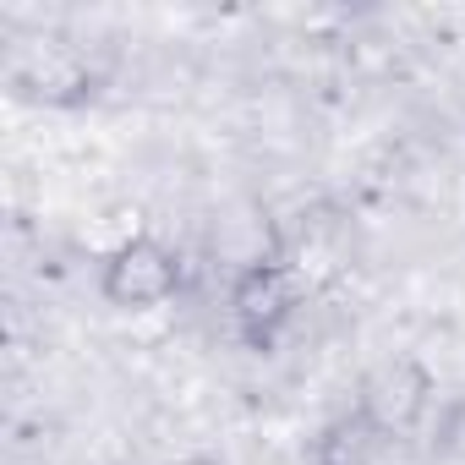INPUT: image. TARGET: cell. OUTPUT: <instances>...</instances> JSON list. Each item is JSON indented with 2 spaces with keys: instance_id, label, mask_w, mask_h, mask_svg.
Listing matches in <instances>:
<instances>
[{
  "instance_id": "6da1fadb",
  "label": "cell",
  "mask_w": 465,
  "mask_h": 465,
  "mask_svg": "<svg viewBox=\"0 0 465 465\" xmlns=\"http://www.w3.org/2000/svg\"><path fill=\"white\" fill-rule=\"evenodd\" d=\"M12 88L34 104H50V110H83L99 99L104 77L99 66L77 50V45H61V39H39V45H23L6 66Z\"/></svg>"
},
{
  "instance_id": "7a4b0ae2",
  "label": "cell",
  "mask_w": 465,
  "mask_h": 465,
  "mask_svg": "<svg viewBox=\"0 0 465 465\" xmlns=\"http://www.w3.org/2000/svg\"><path fill=\"white\" fill-rule=\"evenodd\" d=\"M302 307V274L280 258H258L230 280V323L252 351H269Z\"/></svg>"
},
{
  "instance_id": "3957f363",
  "label": "cell",
  "mask_w": 465,
  "mask_h": 465,
  "mask_svg": "<svg viewBox=\"0 0 465 465\" xmlns=\"http://www.w3.org/2000/svg\"><path fill=\"white\" fill-rule=\"evenodd\" d=\"M186 280V263L175 258V247H164L159 236H132L121 242L104 269H99V296L121 312H148L159 302H170Z\"/></svg>"
},
{
  "instance_id": "277c9868",
  "label": "cell",
  "mask_w": 465,
  "mask_h": 465,
  "mask_svg": "<svg viewBox=\"0 0 465 465\" xmlns=\"http://www.w3.org/2000/svg\"><path fill=\"white\" fill-rule=\"evenodd\" d=\"M427 405H432V372H427L416 356H389V361H378V367L361 378V389H356V411H361L383 438L411 432V427L427 416Z\"/></svg>"
},
{
  "instance_id": "5b68a950",
  "label": "cell",
  "mask_w": 465,
  "mask_h": 465,
  "mask_svg": "<svg viewBox=\"0 0 465 465\" xmlns=\"http://www.w3.org/2000/svg\"><path fill=\"white\" fill-rule=\"evenodd\" d=\"M378 443L383 432L361 411H345L323 421V432L312 438V465H378Z\"/></svg>"
},
{
  "instance_id": "8992f818",
  "label": "cell",
  "mask_w": 465,
  "mask_h": 465,
  "mask_svg": "<svg viewBox=\"0 0 465 465\" xmlns=\"http://www.w3.org/2000/svg\"><path fill=\"white\" fill-rule=\"evenodd\" d=\"M175 465H224V460H213V454H186V460H175Z\"/></svg>"
}]
</instances>
